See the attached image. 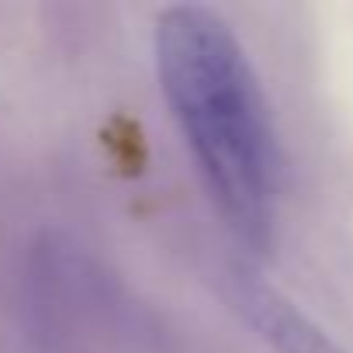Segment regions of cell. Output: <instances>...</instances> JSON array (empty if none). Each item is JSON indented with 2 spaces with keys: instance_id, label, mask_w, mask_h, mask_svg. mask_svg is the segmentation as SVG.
<instances>
[{
  "instance_id": "6da1fadb",
  "label": "cell",
  "mask_w": 353,
  "mask_h": 353,
  "mask_svg": "<svg viewBox=\"0 0 353 353\" xmlns=\"http://www.w3.org/2000/svg\"><path fill=\"white\" fill-rule=\"evenodd\" d=\"M156 73L225 225L267 250L277 219V145L253 66L229 21L170 8L156 21Z\"/></svg>"
},
{
  "instance_id": "7a4b0ae2",
  "label": "cell",
  "mask_w": 353,
  "mask_h": 353,
  "mask_svg": "<svg viewBox=\"0 0 353 353\" xmlns=\"http://www.w3.org/2000/svg\"><path fill=\"white\" fill-rule=\"evenodd\" d=\"M236 301L250 325L277 350V353H346L336 346L308 315H301L284 294H277L267 284L239 281Z\"/></svg>"
}]
</instances>
